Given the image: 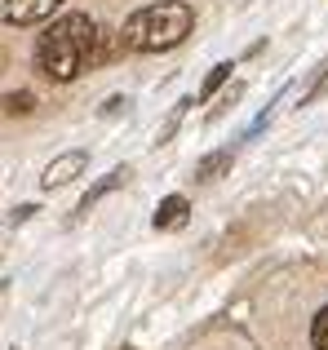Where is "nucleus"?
<instances>
[{
  "instance_id": "1",
  "label": "nucleus",
  "mask_w": 328,
  "mask_h": 350,
  "mask_svg": "<svg viewBox=\"0 0 328 350\" xmlns=\"http://www.w3.org/2000/svg\"><path fill=\"white\" fill-rule=\"evenodd\" d=\"M102 58H115V49L102 40V31L94 27L89 14H62L36 44V62L49 80H76L85 76V67Z\"/></svg>"
},
{
  "instance_id": "2",
  "label": "nucleus",
  "mask_w": 328,
  "mask_h": 350,
  "mask_svg": "<svg viewBox=\"0 0 328 350\" xmlns=\"http://www.w3.org/2000/svg\"><path fill=\"white\" fill-rule=\"evenodd\" d=\"M191 5L182 0H156V5L138 9V14L124 23L120 31V49H133V53H160V49H173L191 36Z\"/></svg>"
},
{
  "instance_id": "3",
  "label": "nucleus",
  "mask_w": 328,
  "mask_h": 350,
  "mask_svg": "<svg viewBox=\"0 0 328 350\" xmlns=\"http://www.w3.org/2000/svg\"><path fill=\"white\" fill-rule=\"evenodd\" d=\"M62 0H0V23H14V27H27V23H40L58 9Z\"/></svg>"
},
{
  "instance_id": "4",
  "label": "nucleus",
  "mask_w": 328,
  "mask_h": 350,
  "mask_svg": "<svg viewBox=\"0 0 328 350\" xmlns=\"http://www.w3.org/2000/svg\"><path fill=\"white\" fill-rule=\"evenodd\" d=\"M85 164H89V155L85 151H62L58 160L44 169V191H58V187H67V182H76L80 173H85Z\"/></svg>"
},
{
  "instance_id": "5",
  "label": "nucleus",
  "mask_w": 328,
  "mask_h": 350,
  "mask_svg": "<svg viewBox=\"0 0 328 350\" xmlns=\"http://www.w3.org/2000/svg\"><path fill=\"white\" fill-rule=\"evenodd\" d=\"M187 213H191V204L182 196L160 200V208H156V231H173V226H182V222H187Z\"/></svg>"
},
{
  "instance_id": "6",
  "label": "nucleus",
  "mask_w": 328,
  "mask_h": 350,
  "mask_svg": "<svg viewBox=\"0 0 328 350\" xmlns=\"http://www.w3.org/2000/svg\"><path fill=\"white\" fill-rule=\"evenodd\" d=\"M124 178H129V169H115V173H107V178L102 182H98V187L94 191H85V200H80V213H89V208H94L98 204V200H102L107 196V191H115V187H120V182Z\"/></svg>"
},
{
  "instance_id": "7",
  "label": "nucleus",
  "mask_w": 328,
  "mask_h": 350,
  "mask_svg": "<svg viewBox=\"0 0 328 350\" xmlns=\"http://www.w3.org/2000/svg\"><path fill=\"white\" fill-rule=\"evenodd\" d=\"M226 169H231V151L204 155V160H200V169H195V182H213L217 173H226Z\"/></svg>"
},
{
  "instance_id": "8",
  "label": "nucleus",
  "mask_w": 328,
  "mask_h": 350,
  "mask_svg": "<svg viewBox=\"0 0 328 350\" xmlns=\"http://www.w3.org/2000/svg\"><path fill=\"white\" fill-rule=\"evenodd\" d=\"M226 76H231V62H217V67L208 71L204 89H200V98H213V89H222V85H226Z\"/></svg>"
},
{
  "instance_id": "9",
  "label": "nucleus",
  "mask_w": 328,
  "mask_h": 350,
  "mask_svg": "<svg viewBox=\"0 0 328 350\" xmlns=\"http://www.w3.org/2000/svg\"><path fill=\"white\" fill-rule=\"evenodd\" d=\"M311 346L315 350H328V306L315 315V328H311Z\"/></svg>"
},
{
  "instance_id": "10",
  "label": "nucleus",
  "mask_w": 328,
  "mask_h": 350,
  "mask_svg": "<svg viewBox=\"0 0 328 350\" xmlns=\"http://www.w3.org/2000/svg\"><path fill=\"white\" fill-rule=\"evenodd\" d=\"M0 107H5L9 116H27V111H31L36 103H31V94H9V98H5V103H0Z\"/></svg>"
},
{
  "instance_id": "11",
  "label": "nucleus",
  "mask_w": 328,
  "mask_h": 350,
  "mask_svg": "<svg viewBox=\"0 0 328 350\" xmlns=\"http://www.w3.org/2000/svg\"><path fill=\"white\" fill-rule=\"evenodd\" d=\"M320 94H328V62H324V76H320V80H315V85H311V89H306V98H302V107H306V103H315V98H320Z\"/></svg>"
},
{
  "instance_id": "12",
  "label": "nucleus",
  "mask_w": 328,
  "mask_h": 350,
  "mask_svg": "<svg viewBox=\"0 0 328 350\" xmlns=\"http://www.w3.org/2000/svg\"><path fill=\"white\" fill-rule=\"evenodd\" d=\"M31 213H36L31 204H18V208H14V217H9V222H14V226H23V222H27V217H31Z\"/></svg>"
},
{
  "instance_id": "13",
  "label": "nucleus",
  "mask_w": 328,
  "mask_h": 350,
  "mask_svg": "<svg viewBox=\"0 0 328 350\" xmlns=\"http://www.w3.org/2000/svg\"><path fill=\"white\" fill-rule=\"evenodd\" d=\"M124 107H129V103H124V98H111V103H107V107H102V116H120V111H124Z\"/></svg>"
}]
</instances>
